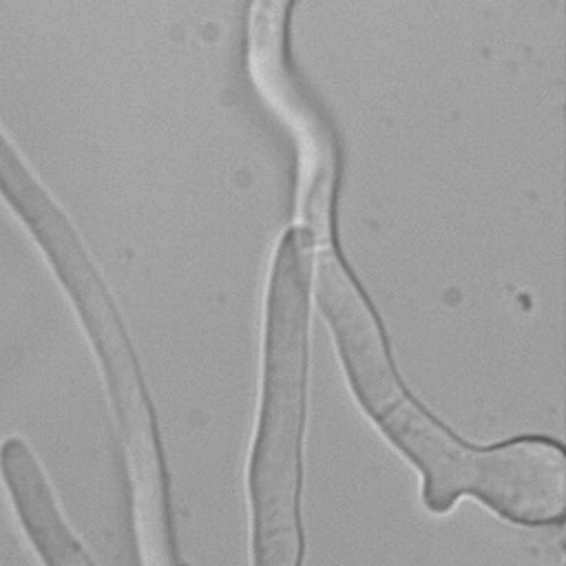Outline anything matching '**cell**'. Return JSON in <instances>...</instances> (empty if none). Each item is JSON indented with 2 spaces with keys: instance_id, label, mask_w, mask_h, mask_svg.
Masks as SVG:
<instances>
[{
  "instance_id": "1",
  "label": "cell",
  "mask_w": 566,
  "mask_h": 566,
  "mask_svg": "<svg viewBox=\"0 0 566 566\" xmlns=\"http://www.w3.org/2000/svg\"><path fill=\"white\" fill-rule=\"evenodd\" d=\"M318 298L363 407L424 475V502L447 511L471 493L520 524H559L566 460L548 438H517L489 449L451 438L411 402L387 360L374 314L332 252L318 259Z\"/></svg>"
},
{
  "instance_id": "2",
  "label": "cell",
  "mask_w": 566,
  "mask_h": 566,
  "mask_svg": "<svg viewBox=\"0 0 566 566\" xmlns=\"http://www.w3.org/2000/svg\"><path fill=\"white\" fill-rule=\"evenodd\" d=\"M307 237L290 232L279 250L268 303L263 413L252 462L256 566H294L296 455L303 407Z\"/></svg>"
},
{
  "instance_id": "3",
  "label": "cell",
  "mask_w": 566,
  "mask_h": 566,
  "mask_svg": "<svg viewBox=\"0 0 566 566\" xmlns=\"http://www.w3.org/2000/svg\"><path fill=\"white\" fill-rule=\"evenodd\" d=\"M0 478L20 526L44 566H95L62 520L49 482L22 438L2 440Z\"/></svg>"
}]
</instances>
